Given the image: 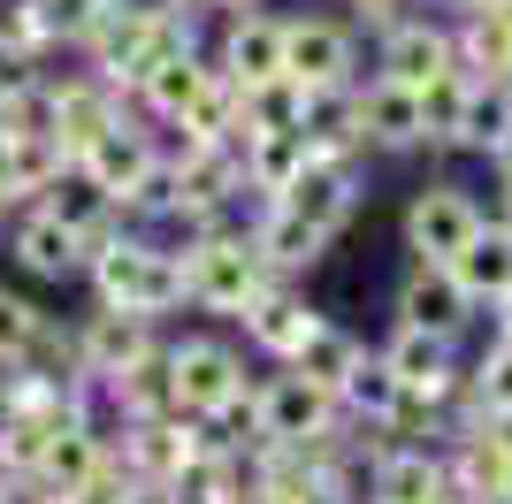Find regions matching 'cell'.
Returning a JSON list of instances; mask_svg holds the SVG:
<instances>
[{
  "mask_svg": "<svg viewBox=\"0 0 512 504\" xmlns=\"http://www.w3.org/2000/svg\"><path fill=\"white\" fill-rule=\"evenodd\" d=\"M85 283L100 306H130V314L169 321V314H184V245L169 230H146V222H115L107 237H92Z\"/></svg>",
  "mask_w": 512,
  "mask_h": 504,
  "instance_id": "obj_1",
  "label": "cell"
},
{
  "mask_svg": "<svg viewBox=\"0 0 512 504\" xmlns=\"http://www.w3.org/2000/svg\"><path fill=\"white\" fill-rule=\"evenodd\" d=\"M245 222H253V214H245ZM245 222H230V230L192 237V245H184V314L237 321V314H245V306H253L260 291H268V283H276Z\"/></svg>",
  "mask_w": 512,
  "mask_h": 504,
  "instance_id": "obj_2",
  "label": "cell"
},
{
  "mask_svg": "<svg viewBox=\"0 0 512 504\" xmlns=\"http://www.w3.org/2000/svg\"><path fill=\"white\" fill-rule=\"evenodd\" d=\"M283 69L306 84V92H337V84L367 77V31L337 8H299L283 16Z\"/></svg>",
  "mask_w": 512,
  "mask_h": 504,
  "instance_id": "obj_3",
  "label": "cell"
},
{
  "mask_svg": "<svg viewBox=\"0 0 512 504\" xmlns=\"http://www.w3.org/2000/svg\"><path fill=\"white\" fill-rule=\"evenodd\" d=\"M490 222V207L474 199L459 176H428L406 191V214H398V237H406V260H459L474 245V230Z\"/></svg>",
  "mask_w": 512,
  "mask_h": 504,
  "instance_id": "obj_4",
  "label": "cell"
},
{
  "mask_svg": "<svg viewBox=\"0 0 512 504\" xmlns=\"http://www.w3.org/2000/svg\"><path fill=\"white\" fill-rule=\"evenodd\" d=\"M169 382H176V413H214L253 390L245 375V344L222 329H176L169 336Z\"/></svg>",
  "mask_w": 512,
  "mask_h": 504,
  "instance_id": "obj_5",
  "label": "cell"
},
{
  "mask_svg": "<svg viewBox=\"0 0 512 504\" xmlns=\"http://www.w3.org/2000/svg\"><path fill=\"white\" fill-rule=\"evenodd\" d=\"M253 413H260V436H268V443H299V451H321V443L344 428L337 390L306 382L299 367H276V375H260V382H253Z\"/></svg>",
  "mask_w": 512,
  "mask_h": 504,
  "instance_id": "obj_6",
  "label": "cell"
},
{
  "mask_svg": "<svg viewBox=\"0 0 512 504\" xmlns=\"http://www.w3.org/2000/svg\"><path fill=\"white\" fill-rule=\"evenodd\" d=\"M352 107H360V153L367 161H413L428 153V130H421V92L383 69H367L352 84Z\"/></svg>",
  "mask_w": 512,
  "mask_h": 504,
  "instance_id": "obj_7",
  "label": "cell"
},
{
  "mask_svg": "<svg viewBox=\"0 0 512 504\" xmlns=\"http://www.w3.org/2000/svg\"><path fill=\"white\" fill-rule=\"evenodd\" d=\"M390 321H413V329H436L451 344H467L482 306L467 298V283L444 268V260H406V275L390 283Z\"/></svg>",
  "mask_w": 512,
  "mask_h": 504,
  "instance_id": "obj_8",
  "label": "cell"
},
{
  "mask_svg": "<svg viewBox=\"0 0 512 504\" xmlns=\"http://www.w3.org/2000/svg\"><path fill=\"white\" fill-rule=\"evenodd\" d=\"M283 207L321 222L329 237H344L367 214V153H314V161L299 168V184L283 191Z\"/></svg>",
  "mask_w": 512,
  "mask_h": 504,
  "instance_id": "obj_9",
  "label": "cell"
},
{
  "mask_svg": "<svg viewBox=\"0 0 512 504\" xmlns=\"http://www.w3.org/2000/svg\"><path fill=\"white\" fill-rule=\"evenodd\" d=\"M123 115H130V92H115L100 69L77 62L69 77H54V146H62L69 161H85Z\"/></svg>",
  "mask_w": 512,
  "mask_h": 504,
  "instance_id": "obj_10",
  "label": "cell"
},
{
  "mask_svg": "<svg viewBox=\"0 0 512 504\" xmlns=\"http://www.w3.org/2000/svg\"><path fill=\"white\" fill-rule=\"evenodd\" d=\"M383 359L398 367V382H406L413 398H428L436 413L451 405V390L467 375V344H451V336H436V329H413V321H390L383 329Z\"/></svg>",
  "mask_w": 512,
  "mask_h": 504,
  "instance_id": "obj_11",
  "label": "cell"
},
{
  "mask_svg": "<svg viewBox=\"0 0 512 504\" xmlns=\"http://www.w3.org/2000/svg\"><path fill=\"white\" fill-rule=\"evenodd\" d=\"M321 321V306L314 298H306V283H291V275H276V283H268V291L253 298V306H245V314L230 321L237 329V344H245V352L253 359H268V367H283V359L299 352V336L314 329Z\"/></svg>",
  "mask_w": 512,
  "mask_h": 504,
  "instance_id": "obj_12",
  "label": "cell"
},
{
  "mask_svg": "<svg viewBox=\"0 0 512 504\" xmlns=\"http://www.w3.org/2000/svg\"><path fill=\"white\" fill-rule=\"evenodd\" d=\"M451 62H459V54H451V16L444 8H406L398 23L375 31V69L398 77V84H413V92H421L436 69H451Z\"/></svg>",
  "mask_w": 512,
  "mask_h": 504,
  "instance_id": "obj_13",
  "label": "cell"
},
{
  "mask_svg": "<svg viewBox=\"0 0 512 504\" xmlns=\"http://www.w3.org/2000/svg\"><path fill=\"white\" fill-rule=\"evenodd\" d=\"M161 321L153 314H130V306H100V298H92L85 314H77V352H85V375H123V367H138V359L153 352V344H161Z\"/></svg>",
  "mask_w": 512,
  "mask_h": 504,
  "instance_id": "obj_14",
  "label": "cell"
},
{
  "mask_svg": "<svg viewBox=\"0 0 512 504\" xmlns=\"http://www.w3.org/2000/svg\"><path fill=\"white\" fill-rule=\"evenodd\" d=\"M8 260H16V275H31V283H77L85 275V237L62 230L46 207H23L8 214Z\"/></svg>",
  "mask_w": 512,
  "mask_h": 504,
  "instance_id": "obj_15",
  "label": "cell"
},
{
  "mask_svg": "<svg viewBox=\"0 0 512 504\" xmlns=\"http://www.w3.org/2000/svg\"><path fill=\"white\" fill-rule=\"evenodd\" d=\"M207 54H214V69H230L237 84L283 77V16L268 8V0H260V8H230Z\"/></svg>",
  "mask_w": 512,
  "mask_h": 504,
  "instance_id": "obj_16",
  "label": "cell"
},
{
  "mask_svg": "<svg viewBox=\"0 0 512 504\" xmlns=\"http://www.w3.org/2000/svg\"><path fill=\"white\" fill-rule=\"evenodd\" d=\"M253 245H260V260H268V275H291V283H306V275L329 260V245L337 237L321 230V222H306V214H291L283 199H253Z\"/></svg>",
  "mask_w": 512,
  "mask_h": 504,
  "instance_id": "obj_17",
  "label": "cell"
},
{
  "mask_svg": "<svg viewBox=\"0 0 512 504\" xmlns=\"http://www.w3.org/2000/svg\"><path fill=\"white\" fill-rule=\"evenodd\" d=\"M444 443H413V436H383L375 466H367V497L375 504H436L444 497Z\"/></svg>",
  "mask_w": 512,
  "mask_h": 504,
  "instance_id": "obj_18",
  "label": "cell"
},
{
  "mask_svg": "<svg viewBox=\"0 0 512 504\" xmlns=\"http://www.w3.org/2000/svg\"><path fill=\"white\" fill-rule=\"evenodd\" d=\"M451 54L482 84H512V0H467L451 8Z\"/></svg>",
  "mask_w": 512,
  "mask_h": 504,
  "instance_id": "obj_19",
  "label": "cell"
},
{
  "mask_svg": "<svg viewBox=\"0 0 512 504\" xmlns=\"http://www.w3.org/2000/svg\"><path fill=\"white\" fill-rule=\"evenodd\" d=\"M153 161H161V146H153V123L138 115V107H130V115H123L115 130H107V138H100V146H92L77 168H85V176H92L100 191H115V207H123L130 191L146 184V168H153Z\"/></svg>",
  "mask_w": 512,
  "mask_h": 504,
  "instance_id": "obj_20",
  "label": "cell"
},
{
  "mask_svg": "<svg viewBox=\"0 0 512 504\" xmlns=\"http://www.w3.org/2000/svg\"><path fill=\"white\" fill-rule=\"evenodd\" d=\"M39 207L54 214L62 230H77V237H85V252H92V237H107L115 222H123V207H115V191H100V184H92V176H85L77 161H69L62 176H54V184L39 191Z\"/></svg>",
  "mask_w": 512,
  "mask_h": 504,
  "instance_id": "obj_21",
  "label": "cell"
},
{
  "mask_svg": "<svg viewBox=\"0 0 512 504\" xmlns=\"http://www.w3.org/2000/svg\"><path fill=\"white\" fill-rule=\"evenodd\" d=\"M237 153H245V191L253 199H283L299 184V168L314 161L306 130H253V138H237Z\"/></svg>",
  "mask_w": 512,
  "mask_h": 504,
  "instance_id": "obj_22",
  "label": "cell"
},
{
  "mask_svg": "<svg viewBox=\"0 0 512 504\" xmlns=\"http://www.w3.org/2000/svg\"><path fill=\"white\" fill-rule=\"evenodd\" d=\"M100 466H107V436H100V428H92V420H77V413H69L62 428L46 436V451H39V482L54 489V497H62V489L92 482Z\"/></svg>",
  "mask_w": 512,
  "mask_h": 504,
  "instance_id": "obj_23",
  "label": "cell"
},
{
  "mask_svg": "<svg viewBox=\"0 0 512 504\" xmlns=\"http://www.w3.org/2000/svg\"><path fill=\"white\" fill-rule=\"evenodd\" d=\"M451 275H459V283H467V298L490 314L497 298L512 291V230H505V222H482V230H474V245L451 260Z\"/></svg>",
  "mask_w": 512,
  "mask_h": 504,
  "instance_id": "obj_24",
  "label": "cell"
},
{
  "mask_svg": "<svg viewBox=\"0 0 512 504\" xmlns=\"http://www.w3.org/2000/svg\"><path fill=\"white\" fill-rule=\"evenodd\" d=\"M360 352H367V336H360V329H344V321H329V314H321L314 329L299 336V352L283 359V367H299L306 382H321V390H337V382L352 375V367H360Z\"/></svg>",
  "mask_w": 512,
  "mask_h": 504,
  "instance_id": "obj_25",
  "label": "cell"
},
{
  "mask_svg": "<svg viewBox=\"0 0 512 504\" xmlns=\"http://www.w3.org/2000/svg\"><path fill=\"white\" fill-rule=\"evenodd\" d=\"M467 92L474 77L459 62L436 69V77L421 84V130H428V153H459V123H467Z\"/></svg>",
  "mask_w": 512,
  "mask_h": 504,
  "instance_id": "obj_26",
  "label": "cell"
},
{
  "mask_svg": "<svg viewBox=\"0 0 512 504\" xmlns=\"http://www.w3.org/2000/svg\"><path fill=\"white\" fill-rule=\"evenodd\" d=\"M398 367L383 359V344H367L360 352V367L337 382V405H344V420H390V405H398Z\"/></svg>",
  "mask_w": 512,
  "mask_h": 504,
  "instance_id": "obj_27",
  "label": "cell"
},
{
  "mask_svg": "<svg viewBox=\"0 0 512 504\" xmlns=\"http://www.w3.org/2000/svg\"><path fill=\"white\" fill-rule=\"evenodd\" d=\"M306 146H314V153H360V107H352V84H337V92H306Z\"/></svg>",
  "mask_w": 512,
  "mask_h": 504,
  "instance_id": "obj_28",
  "label": "cell"
},
{
  "mask_svg": "<svg viewBox=\"0 0 512 504\" xmlns=\"http://www.w3.org/2000/svg\"><path fill=\"white\" fill-rule=\"evenodd\" d=\"M467 390H474V405L482 413H505L512 420V336H482L467 352Z\"/></svg>",
  "mask_w": 512,
  "mask_h": 504,
  "instance_id": "obj_29",
  "label": "cell"
},
{
  "mask_svg": "<svg viewBox=\"0 0 512 504\" xmlns=\"http://www.w3.org/2000/svg\"><path fill=\"white\" fill-rule=\"evenodd\" d=\"M253 130H306V84L291 69L268 84H245V138Z\"/></svg>",
  "mask_w": 512,
  "mask_h": 504,
  "instance_id": "obj_30",
  "label": "cell"
},
{
  "mask_svg": "<svg viewBox=\"0 0 512 504\" xmlns=\"http://www.w3.org/2000/svg\"><path fill=\"white\" fill-rule=\"evenodd\" d=\"M69 168V153L54 138H8V184H16L23 207H39V191Z\"/></svg>",
  "mask_w": 512,
  "mask_h": 504,
  "instance_id": "obj_31",
  "label": "cell"
},
{
  "mask_svg": "<svg viewBox=\"0 0 512 504\" xmlns=\"http://www.w3.org/2000/svg\"><path fill=\"white\" fill-rule=\"evenodd\" d=\"M505 115H512V84H482L474 77V92H467V123H459V153H490V138L505 130Z\"/></svg>",
  "mask_w": 512,
  "mask_h": 504,
  "instance_id": "obj_32",
  "label": "cell"
},
{
  "mask_svg": "<svg viewBox=\"0 0 512 504\" xmlns=\"http://www.w3.org/2000/svg\"><path fill=\"white\" fill-rule=\"evenodd\" d=\"M39 329H46V306L31 291H16V283H0V367H16L39 344Z\"/></svg>",
  "mask_w": 512,
  "mask_h": 504,
  "instance_id": "obj_33",
  "label": "cell"
},
{
  "mask_svg": "<svg viewBox=\"0 0 512 504\" xmlns=\"http://www.w3.org/2000/svg\"><path fill=\"white\" fill-rule=\"evenodd\" d=\"M107 8H115V0H39V23H46V46H69V54H77V46L92 39V23L107 16Z\"/></svg>",
  "mask_w": 512,
  "mask_h": 504,
  "instance_id": "obj_34",
  "label": "cell"
},
{
  "mask_svg": "<svg viewBox=\"0 0 512 504\" xmlns=\"http://www.w3.org/2000/svg\"><path fill=\"white\" fill-rule=\"evenodd\" d=\"M482 161H490V176H512V115H505V130L490 138V153H482Z\"/></svg>",
  "mask_w": 512,
  "mask_h": 504,
  "instance_id": "obj_35",
  "label": "cell"
},
{
  "mask_svg": "<svg viewBox=\"0 0 512 504\" xmlns=\"http://www.w3.org/2000/svg\"><path fill=\"white\" fill-rule=\"evenodd\" d=\"M490 222H505V230H512V176H497V207H490Z\"/></svg>",
  "mask_w": 512,
  "mask_h": 504,
  "instance_id": "obj_36",
  "label": "cell"
},
{
  "mask_svg": "<svg viewBox=\"0 0 512 504\" xmlns=\"http://www.w3.org/2000/svg\"><path fill=\"white\" fill-rule=\"evenodd\" d=\"M490 329H497V336H512V291H505V298L490 306Z\"/></svg>",
  "mask_w": 512,
  "mask_h": 504,
  "instance_id": "obj_37",
  "label": "cell"
},
{
  "mask_svg": "<svg viewBox=\"0 0 512 504\" xmlns=\"http://www.w3.org/2000/svg\"><path fill=\"white\" fill-rule=\"evenodd\" d=\"M230 8H260V0H214V16H230Z\"/></svg>",
  "mask_w": 512,
  "mask_h": 504,
  "instance_id": "obj_38",
  "label": "cell"
},
{
  "mask_svg": "<svg viewBox=\"0 0 512 504\" xmlns=\"http://www.w3.org/2000/svg\"><path fill=\"white\" fill-rule=\"evenodd\" d=\"M176 8H199V16H214V0H176Z\"/></svg>",
  "mask_w": 512,
  "mask_h": 504,
  "instance_id": "obj_39",
  "label": "cell"
},
{
  "mask_svg": "<svg viewBox=\"0 0 512 504\" xmlns=\"http://www.w3.org/2000/svg\"><path fill=\"white\" fill-rule=\"evenodd\" d=\"M451 8H467V0H444V16H451Z\"/></svg>",
  "mask_w": 512,
  "mask_h": 504,
  "instance_id": "obj_40",
  "label": "cell"
},
{
  "mask_svg": "<svg viewBox=\"0 0 512 504\" xmlns=\"http://www.w3.org/2000/svg\"><path fill=\"white\" fill-rule=\"evenodd\" d=\"M436 504H459V497H451V489H444V497H436Z\"/></svg>",
  "mask_w": 512,
  "mask_h": 504,
  "instance_id": "obj_41",
  "label": "cell"
},
{
  "mask_svg": "<svg viewBox=\"0 0 512 504\" xmlns=\"http://www.w3.org/2000/svg\"><path fill=\"white\" fill-rule=\"evenodd\" d=\"M344 8H360V0H344Z\"/></svg>",
  "mask_w": 512,
  "mask_h": 504,
  "instance_id": "obj_42",
  "label": "cell"
},
{
  "mask_svg": "<svg viewBox=\"0 0 512 504\" xmlns=\"http://www.w3.org/2000/svg\"><path fill=\"white\" fill-rule=\"evenodd\" d=\"M367 504H375V497H367Z\"/></svg>",
  "mask_w": 512,
  "mask_h": 504,
  "instance_id": "obj_43",
  "label": "cell"
}]
</instances>
